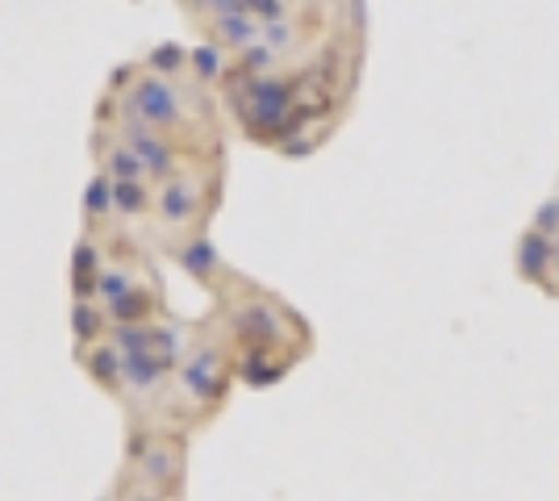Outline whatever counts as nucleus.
I'll return each instance as SVG.
<instances>
[{
    "label": "nucleus",
    "instance_id": "20e7f679",
    "mask_svg": "<svg viewBox=\"0 0 559 501\" xmlns=\"http://www.w3.org/2000/svg\"><path fill=\"white\" fill-rule=\"evenodd\" d=\"M188 473V439L180 427H134L130 443H126V464H121V480L139 485L151 493L176 498L185 493Z\"/></svg>",
    "mask_w": 559,
    "mask_h": 501
},
{
    "label": "nucleus",
    "instance_id": "f257e3e1",
    "mask_svg": "<svg viewBox=\"0 0 559 501\" xmlns=\"http://www.w3.org/2000/svg\"><path fill=\"white\" fill-rule=\"evenodd\" d=\"M213 293L222 297V326L230 334L238 356H251V351H280V356L297 359L305 356V347H309L305 322L272 293L242 281L234 267L222 272Z\"/></svg>",
    "mask_w": 559,
    "mask_h": 501
},
{
    "label": "nucleus",
    "instance_id": "39448f33",
    "mask_svg": "<svg viewBox=\"0 0 559 501\" xmlns=\"http://www.w3.org/2000/svg\"><path fill=\"white\" fill-rule=\"evenodd\" d=\"M518 276L526 285L556 288V239H547L538 230H526L518 239Z\"/></svg>",
    "mask_w": 559,
    "mask_h": 501
},
{
    "label": "nucleus",
    "instance_id": "1a4fd4ad",
    "mask_svg": "<svg viewBox=\"0 0 559 501\" xmlns=\"http://www.w3.org/2000/svg\"><path fill=\"white\" fill-rule=\"evenodd\" d=\"M556 281H559V239H556Z\"/></svg>",
    "mask_w": 559,
    "mask_h": 501
},
{
    "label": "nucleus",
    "instance_id": "423d86ee",
    "mask_svg": "<svg viewBox=\"0 0 559 501\" xmlns=\"http://www.w3.org/2000/svg\"><path fill=\"white\" fill-rule=\"evenodd\" d=\"M531 230L547 235V239H559V192H556V196H547V201L538 205V214H535V222H531Z\"/></svg>",
    "mask_w": 559,
    "mask_h": 501
},
{
    "label": "nucleus",
    "instance_id": "6e6552de",
    "mask_svg": "<svg viewBox=\"0 0 559 501\" xmlns=\"http://www.w3.org/2000/svg\"><path fill=\"white\" fill-rule=\"evenodd\" d=\"M96 501H117V485H114V489H109V493H100V498H96Z\"/></svg>",
    "mask_w": 559,
    "mask_h": 501
},
{
    "label": "nucleus",
    "instance_id": "f03ea898",
    "mask_svg": "<svg viewBox=\"0 0 559 501\" xmlns=\"http://www.w3.org/2000/svg\"><path fill=\"white\" fill-rule=\"evenodd\" d=\"M217 192H222V155H185L164 180H155L151 230L167 247H180V242L205 235Z\"/></svg>",
    "mask_w": 559,
    "mask_h": 501
},
{
    "label": "nucleus",
    "instance_id": "7ed1b4c3",
    "mask_svg": "<svg viewBox=\"0 0 559 501\" xmlns=\"http://www.w3.org/2000/svg\"><path fill=\"white\" fill-rule=\"evenodd\" d=\"M234 381H238V351H234L230 334L222 322H201L185 363L171 377L167 402L185 406L192 414V422H205L226 406Z\"/></svg>",
    "mask_w": 559,
    "mask_h": 501
},
{
    "label": "nucleus",
    "instance_id": "0eeeda50",
    "mask_svg": "<svg viewBox=\"0 0 559 501\" xmlns=\"http://www.w3.org/2000/svg\"><path fill=\"white\" fill-rule=\"evenodd\" d=\"M117 501H176V498H164V493H151V489H139V485L117 480Z\"/></svg>",
    "mask_w": 559,
    "mask_h": 501
}]
</instances>
